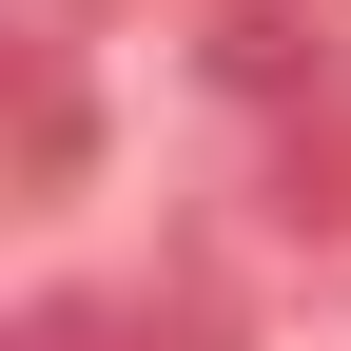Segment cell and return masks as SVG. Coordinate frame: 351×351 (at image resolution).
Here are the masks:
<instances>
[{
	"mask_svg": "<svg viewBox=\"0 0 351 351\" xmlns=\"http://www.w3.org/2000/svg\"><path fill=\"white\" fill-rule=\"evenodd\" d=\"M0 351H156V332H137V313H98V293H39Z\"/></svg>",
	"mask_w": 351,
	"mask_h": 351,
	"instance_id": "cell-1",
	"label": "cell"
}]
</instances>
